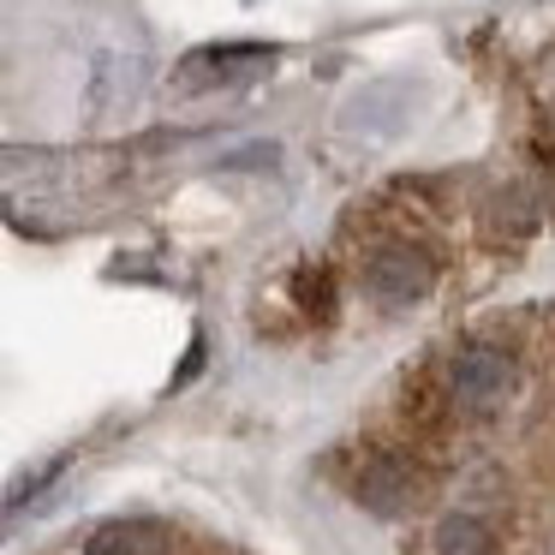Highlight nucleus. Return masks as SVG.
Returning <instances> with one entry per match:
<instances>
[{
	"mask_svg": "<svg viewBox=\"0 0 555 555\" xmlns=\"http://www.w3.org/2000/svg\"><path fill=\"white\" fill-rule=\"evenodd\" d=\"M340 478H347L352 502L371 507V514H383V519H406V514H418V507H430V495H436V472L412 442L364 448Z\"/></svg>",
	"mask_w": 555,
	"mask_h": 555,
	"instance_id": "nucleus-1",
	"label": "nucleus"
},
{
	"mask_svg": "<svg viewBox=\"0 0 555 555\" xmlns=\"http://www.w3.org/2000/svg\"><path fill=\"white\" fill-rule=\"evenodd\" d=\"M436 287V251L406 233H383L371 240V251L359 257V293L376 311H406Z\"/></svg>",
	"mask_w": 555,
	"mask_h": 555,
	"instance_id": "nucleus-2",
	"label": "nucleus"
},
{
	"mask_svg": "<svg viewBox=\"0 0 555 555\" xmlns=\"http://www.w3.org/2000/svg\"><path fill=\"white\" fill-rule=\"evenodd\" d=\"M424 555H502V531H495V519L478 514V507H454V514H442L430 526Z\"/></svg>",
	"mask_w": 555,
	"mask_h": 555,
	"instance_id": "nucleus-3",
	"label": "nucleus"
},
{
	"mask_svg": "<svg viewBox=\"0 0 555 555\" xmlns=\"http://www.w3.org/2000/svg\"><path fill=\"white\" fill-rule=\"evenodd\" d=\"M275 66V49H197L180 66V90H204V85H240Z\"/></svg>",
	"mask_w": 555,
	"mask_h": 555,
	"instance_id": "nucleus-4",
	"label": "nucleus"
},
{
	"mask_svg": "<svg viewBox=\"0 0 555 555\" xmlns=\"http://www.w3.org/2000/svg\"><path fill=\"white\" fill-rule=\"evenodd\" d=\"M85 555H173V531L162 519H108L90 531Z\"/></svg>",
	"mask_w": 555,
	"mask_h": 555,
	"instance_id": "nucleus-5",
	"label": "nucleus"
},
{
	"mask_svg": "<svg viewBox=\"0 0 555 555\" xmlns=\"http://www.w3.org/2000/svg\"><path fill=\"white\" fill-rule=\"evenodd\" d=\"M293 299H299V311L311 317V323H328V317H335V275H328V269H299V275H293Z\"/></svg>",
	"mask_w": 555,
	"mask_h": 555,
	"instance_id": "nucleus-6",
	"label": "nucleus"
}]
</instances>
